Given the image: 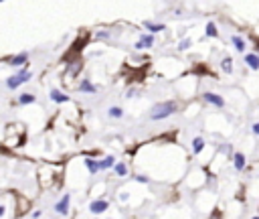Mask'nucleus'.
<instances>
[{"label":"nucleus","instance_id":"obj_23","mask_svg":"<svg viewBox=\"0 0 259 219\" xmlns=\"http://www.w3.org/2000/svg\"><path fill=\"white\" fill-rule=\"evenodd\" d=\"M251 132H253V134H255V136H259V122H257V124H253V126H251Z\"/></svg>","mask_w":259,"mask_h":219},{"label":"nucleus","instance_id":"obj_16","mask_svg":"<svg viewBox=\"0 0 259 219\" xmlns=\"http://www.w3.org/2000/svg\"><path fill=\"white\" fill-rule=\"evenodd\" d=\"M221 69H223L225 73H231V71H233V59H231V57H225V59L221 61Z\"/></svg>","mask_w":259,"mask_h":219},{"label":"nucleus","instance_id":"obj_25","mask_svg":"<svg viewBox=\"0 0 259 219\" xmlns=\"http://www.w3.org/2000/svg\"><path fill=\"white\" fill-rule=\"evenodd\" d=\"M2 215H4V207L0 205V217H2Z\"/></svg>","mask_w":259,"mask_h":219},{"label":"nucleus","instance_id":"obj_11","mask_svg":"<svg viewBox=\"0 0 259 219\" xmlns=\"http://www.w3.org/2000/svg\"><path fill=\"white\" fill-rule=\"evenodd\" d=\"M55 209H57V213H67V211H69V195H65V197L57 203Z\"/></svg>","mask_w":259,"mask_h":219},{"label":"nucleus","instance_id":"obj_10","mask_svg":"<svg viewBox=\"0 0 259 219\" xmlns=\"http://www.w3.org/2000/svg\"><path fill=\"white\" fill-rule=\"evenodd\" d=\"M51 99H53L55 103H65V101H69V97H67L65 93L57 91V89H53V91H51Z\"/></svg>","mask_w":259,"mask_h":219},{"label":"nucleus","instance_id":"obj_2","mask_svg":"<svg viewBox=\"0 0 259 219\" xmlns=\"http://www.w3.org/2000/svg\"><path fill=\"white\" fill-rule=\"evenodd\" d=\"M30 75H32V73H30L28 69H22V71H18L14 77H8V79H6V85H8L10 89H16V87H20L22 83H26V81L30 79Z\"/></svg>","mask_w":259,"mask_h":219},{"label":"nucleus","instance_id":"obj_1","mask_svg":"<svg viewBox=\"0 0 259 219\" xmlns=\"http://www.w3.org/2000/svg\"><path fill=\"white\" fill-rule=\"evenodd\" d=\"M176 112H178V103L176 101H162V103H156L152 107L150 118L152 120H164V118H168V116H172Z\"/></svg>","mask_w":259,"mask_h":219},{"label":"nucleus","instance_id":"obj_22","mask_svg":"<svg viewBox=\"0 0 259 219\" xmlns=\"http://www.w3.org/2000/svg\"><path fill=\"white\" fill-rule=\"evenodd\" d=\"M188 47H190V39H182V41H180V45H178V49H180V51H184V49H188Z\"/></svg>","mask_w":259,"mask_h":219},{"label":"nucleus","instance_id":"obj_12","mask_svg":"<svg viewBox=\"0 0 259 219\" xmlns=\"http://www.w3.org/2000/svg\"><path fill=\"white\" fill-rule=\"evenodd\" d=\"M144 26H146L150 32H160V30H164V24H162V22H150V20H146Z\"/></svg>","mask_w":259,"mask_h":219},{"label":"nucleus","instance_id":"obj_19","mask_svg":"<svg viewBox=\"0 0 259 219\" xmlns=\"http://www.w3.org/2000/svg\"><path fill=\"white\" fill-rule=\"evenodd\" d=\"M85 164H87L89 172H97V170H99V162H95V160H91V158H87Z\"/></svg>","mask_w":259,"mask_h":219},{"label":"nucleus","instance_id":"obj_5","mask_svg":"<svg viewBox=\"0 0 259 219\" xmlns=\"http://www.w3.org/2000/svg\"><path fill=\"white\" fill-rule=\"evenodd\" d=\"M231 158H233V166H235V170H243V168H245L247 158H245V154H243V152H233V154H231Z\"/></svg>","mask_w":259,"mask_h":219},{"label":"nucleus","instance_id":"obj_14","mask_svg":"<svg viewBox=\"0 0 259 219\" xmlns=\"http://www.w3.org/2000/svg\"><path fill=\"white\" fill-rule=\"evenodd\" d=\"M36 101V97L32 95V93H22L20 97H18V103L20 105H26V103H34Z\"/></svg>","mask_w":259,"mask_h":219},{"label":"nucleus","instance_id":"obj_18","mask_svg":"<svg viewBox=\"0 0 259 219\" xmlns=\"http://www.w3.org/2000/svg\"><path fill=\"white\" fill-rule=\"evenodd\" d=\"M115 174H117V176H125V174H127V166H125L123 162H117V164H115Z\"/></svg>","mask_w":259,"mask_h":219},{"label":"nucleus","instance_id":"obj_20","mask_svg":"<svg viewBox=\"0 0 259 219\" xmlns=\"http://www.w3.org/2000/svg\"><path fill=\"white\" fill-rule=\"evenodd\" d=\"M111 164H113V156H107L105 160H101V162H99V170H101V168H109Z\"/></svg>","mask_w":259,"mask_h":219},{"label":"nucleus","instance_id":"obj_21","mask_svg":"<svg viewBox=\"0 0 259 219\" xmlns=\"http://www.w3.org/2000/svg\"><path fill=\"white\" fill-rule=\"evenodd\" d=\"M109 116L111 118H121L123 112H121V107H109Z\"/></svg>","mask_w":259,"mask_h":219},{"label":"nucleus","instance_id":"obj_24","mask_svg":"<svg viewBox=\"0 0 259 219\" xmlns=\"http://www.w3.org/2000/svg\"><path fill=\"white\" fill-rule=\"evenodd\" d=\"M136 178H138L140 182H148V178H146V176H142V174H140V176H136Z\"/></svg>","mask_w":259,"mask_h":219},{"label":"nucleus","instance_id":"obj_8","mask_svg":"<svg viewBox=\"0 0 259 219\" xmlns=\"http://www.w3.org/2000/svg\"><path fill=\"white\" fill-rule=\"evenodd\" d=\"M107 207H109V203H107V201H93V203L89 205L91 213H103Z\"/></svg>","mask_w":259,"mask_h":219},{"label":"nucleus","instance_id":"obj_17","mask_svg":"<svg viewBox=\"0 0 259 219\" xmlns=\"http://www.w3.org/2000/svg\"><path fill=\"white\" fill-rule=\"evenodd\" d=\"M81 91H85V93H95L97 89L91 85V81H89V79H83V81H81Z\"/></svg>","mask_w":259,"mask_h":219},{"label":"nucleus","instance_id":"obj_7","mask_svg":"<svg viewBox=\"0 0 259 219\" xmlns=\"http://www.w3.org/2000/svg\"><path fill=\"white\" fill-rule=\"evenodd\" d=\"M231 43H233V47H235V51H239V53H245V47H247V41H245L243 36H239V34H235V36L231 39Z\"/></svg>","mask_w":259,"mask_h":219},{"label":"nucleus","instance_id":"obj_4","mask_svg":"<svg viewBox=\"0 0 259 219\" xmlns=\"http://www.w3.org/2000/svg\"><path fill=\"white\" fill-rule=\"evenodd\" d=\"M245 65L251 69V71H259V55L257 53H245Z\"/></svg>","mask_w":259,"mask_h":219},{"label":"nucleus","instance_id":"obj_26","mask_svg":"<svg viewBox=\"0 0 259 219\" xmlns=\"http://www.w3.org/2000/svg\"><path fill=\"white\" fill-rule=\"evenodd\" d=\"M0 2H4V0H0Z\"/></svg>","mask_w":259,"mask_h":219},{"label":"nucleus","instance_id":"obj_3","mask_svg":"<svg viewBox=\"0 0 259 219\" xmlns=\"http://www.w3.org/2000/svg\"><path fill=\"white\" fill-rule=\"evenodd\" d=\"M202 99H204L206 103L214 105V107H223V105H225V99H223L221 95L212 93V91H204V93H202Z\"/></svg>","mask_w":259,"mask_h":219},{"label":"nucleus","instance_id":"obj_15","mask_svg":"<svg viewBox=\"0 0 259 219\" xmlns=\"http://www.w3.org/2000/svg\"><path fill=\"white\" fill-rule=\"evenodd\" d=\"M206 36H210V39H217L219 36V28H217L214 22H208L206 24Z\"/></svg>","mask_w":259,"mask_h":219},{"label":"nucleus","instance_id":"obj_13","mask_svg":"<svg viewBox=\"0 0 259 219\" xmlns=\"http://www.w3.org/2000/svg\"><path fill=\"white\" fill-rule=\"evenodd\" d=\"M202 148H204V140H202L200 136H196V138L192 140V152L198 154V152H202Z\"/></svg>","mask_w":259,"mask_h":219},{"label":"nucleus","instance_id":"obj_6","mask_svg":"<svg viewBox=\"0 0 259 219\" xmlns=\"http://www.w3.org/2000/svg\"><path fill=\"white\" fill-rule=\"evenodd\" d=\"M154 45V36L152 34H144V36H140V41L136 43V49H148V47H152Z\"/></svg>","mask_w":259,"mask_h":219},{"label":"nucleus","instance_id":"obj_9","mask_svg":"<svg viewBox=\"0 0 259 219\" xmlns=\"http://www.w3.org/2000/svg\"><path fill=\"white\" fill-rule=\"evenodd\" d=\"M26 61H28V55H26V53H20V55L12 57L8 63H10V65H14V67H18V65H24Z\"/></svg>","mask_w":259,"mask_h":219}]
</instances>
